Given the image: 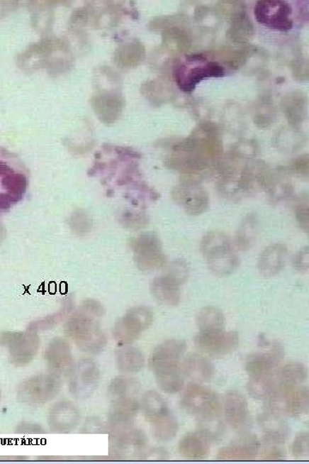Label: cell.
<instances>
[{
  "mask_svg": "<svg viewBox=\"0 0 309 464\" xmlns=\"http://www.w3.org/2000/svg\"><path fill=\"white\" fill-rule=\"evenodd\" d=\"M97 316L82 307L68 320L64 326V333L74 341L81 351L99 353L107 346V337L94 319Z\"/></svg>",
  "mask_w": 309,
  "mask_h": 464,
  "instance_id": "1",
  "label": "cell"
},
{
  "mask_svg": "<svg viewBox=\"0 0 309 464\" xmlns=\"http://www.w3.org/2000/svg\"><path fill=\"white\" fill-rule=\"evenodd\" d=\"M201 250L210 271L215 275H230L239 267V258L232 249L229 236L223 232L206 235L201 241Z\"/></svg>",
  "mask_w": 309,
  "mask_h": 464,
  "instance_id": "2",
  "label": "cell"
},
{
  "mask_svg": "<svg viewBox=\"0 0 309 464\" xmlns=\"http://www.w3.org/2000/svg\"><path fill=\"white\" fill-rule=\"evenodd\" d=\"M61 385L60 378L54 374H39L27 378L19 385L17 397L23 404L43 406L58 396Z\"/></svg>",
  "mask_w": 309,
  "mask_h": 464,
  "instance_id": "3",
  "label": "cell"
},
{
  "mask_svg": "<svg viewBox=\"0 0 309 464\" xmlns=\"http://www.w3.org/2000/svg\"><path fill=\"white\" fill-rule=\"evenodd\" d=\"M269 408L271 412L293 417L303 416L309 409V392L306 387L280 385L269 397Z\"/></svg>",
  "mask_w": 309,
  "mask_h": 464,
  "instance_id": "4",
  "label": "cell"
},
{
  "mask_svg": "<svg viewBox=\"0 0 309 464\" xmlns=\"http://www.w3.org/2000/svg\"><path fill=\"white\" fill-rule=\"evenodd\" d=\"M0 345L7 349L12 364L24 366L33 361L40 348V338L34 331L3 332Z\"/></svg>",
  "mask_w": 309,
  "mask_h": 464,
  "instance_id": "5",
  "label": "cell"
},
{
  "mask_svg": "<svg viewBox=\"0 0 309 464\" xmlns=\"http://www.w3.org/2000/svg\"><path fill=\"white\" fill-rule=\"evenodd\" d=\"M136 265L142 271L159 270L167 264L159 238L154 233H145L130 240Z\"/></svg>",
  "mask_w": 309,
  "mask_h": 464,
  "instance_id": "6",
  "label": "cell"
},
{
  "mask_svg": "<svg viewBox=\"0 0 309 464\" xmlns=\"http://www.w3.org/2000/svg\"><path fill=\"white\" fill-rule=\"evenodd\" d=\"M153 321V312L147 307H135L125 313L113 328V337L119 345H130L140 337Z\"/></svg>",
  "mask_w": 309,
  "mask_h": 464,
  "instance_id": "7",
  "label": "cell"
},
{
  "mask_svg": "<svg viewBox=\"0 0 309 464\" xmlns=\"http://www.w3.org/2000/svg\"><path fill=\"white\" fill-rule=\"evenodd\" d=\"M225 70L215 62H209L206 59L198 57L186 61V63L178 67L176 82L185 92L193 91L196 85L206 77H222Z\"/></svg>",
  "mask_w": 309,
  "mask_h": 464,
  "instance_id": "8",
  "label": "cell"
},
{
  "mask_svg": "<svg viewBox=\"0 0 309 464\" xmlns=\"http://www.w3.org/2000/svg\"><path fill=\"white\" fill-rule=\"evenodd\" d=\"M181 406L186 412L197 418L218 414L220 411V402L213 390L197 384L186 387L181 399Z\"/></svg>",
  "mask_w": 309,
  "mask_h": 464,
  "instance_id": "9",
  "label": "cell"
},
{
  "mask_svg": "<svg viewBox=\"0 0 309 464\" xmlns=\"http://www.w3.org/2000/svg\"><path fill=\"white\" fill-rule=\"evenodd\" d=\"M255 18L271 30L287 32L293 27L292 9L290 5L279 0H262L256 4Z\"/></svg>",
  "mask_w": 309,
  "mask_h": 464,
  "instance_id": "10",
  "label": "cell"
},
{
  "mask_svg": "<svg viewBox=\"0 0 309 464\" xmlns=\"http://www.w3.org/2000/svg\"><path fill=\"white\" fill-rule=\"evenodd\" d=\"M239 341L238 333L235 331H199L194 338L195 345L198 349L215 358L234 352Z\"/></svg>",
  "mask_w": 309,
  "mask_h": 464,
  "instance_id": "11",
  "label": "cell"
},
{
  "mask_svg": "<svg viewBox=\"0 0 309 464\" xmlns=\"http://www.w3.org/2000/svg\"><path fill=\"white\" fill-rule=\"evenodd\" d=\"M100 380L99 366L91 360H82L73 368L71 380V392L77 397L84 398L95 392Z\"/></svg>",
  "mask_w": 309,
  "mask_h": 464,
  "instance_id": "12",
  "label": "cell"
},
{
  "mask_svg": "<svg viewBox=\"0 0 309 464\" xmlns=\"http://www.w3.org/2000/svg\"><path fill=\"white\" fill-rule=\"evenodd\" d=\"M80 414L77 407L69 401L57 402L47 416L50 430L57 433H68L79 425Z\"/></svg>",
  "mask_w": 309,
  "mask_h": 464,
  "instance_id": "13",
  "label": "cell"
},
{
  "mask_svg": "<svg viewBox=\"0 0 309 464\" xmlns=\"http://www.w3.org/2000/svg\"><path fill=\"white\" fill-rule=\"evenodd\" d=\"M147 438L143 431L128 426V424L116 426L113 435L111 451L117 455H125L143 449Z\"/></svg>",
  "mask_w": 309,
  "mask_h": 464,
  "instance_id": "14",
  "label": "cell"
},
{
  "mask_svg": "<svg viewBox=\"0 0 309 464\" xmlns=\"http://www.w3.org/2000/svg\"><path fill=\"white\" fill-rule=\"evenodd\" d=\"M283 350L274 345L269 352L256 353L247 358L246 370L249 377L272 376L280 360L283 359Z\"/></svg>",
  "mask_w": 309,
  "mask_h": 464,
  "instance_id": "15",
  "label": "cell"
},
{
  "mask_svg": "<svg viewBox=\"0 0 309 464\" xmlns=\"http://www.w3.org/2000/svg\"><path fill=\"white\" fill-rule=\"evenodd\" d=\"M174 199L191 216L201 215L209 207L208 195L204 190L195 187H181L174 191Z\"/></svg>",
  "mask_w": 309,
  "mask_h": 464,
  "instance_id": "16",
  "label": "cell"
},
{
  "mask_svg": "<svg viewBox=\"0 0 309 464\" xmlns=\"http://www.w3.org/2000/svg\"><path fill=\"white\" fill-rule=\"evenodd\" d=\"M288 249L281 243L271 244L260 254L258 260V270L264 277H274L279 275L286 265Z\"/></svg>",
  "mask_w": 309,
  "mask_h": 464,
  "instance_id": "17",
  "label": "cell"
},
{
  "mask_svg": "<svg viewBox=\"0 0 309 464\" xmlns=\"http://www.w3.org/2000/svg\"><path fill=\"white\" fill-rule=\"evenodd\" d=\"M225 412L227 423L234 429H242L249 421V404L238 392H230L226 394Z\"/></svg>",
  "mask_w": 309,
  "mask_h": 464,
  "instance_id": "18",
  "label": "cell"
},
{
  "mask_svg": "<svg viewBox=\"0 0 309 464\" xmlns=\"http://www.w3.org/2000/svg\"><path fill=\"white\" fill-rule=\"evenodd\" d=\"M259 451V442L254 436H245L239 438L230 446L221 448L218 451L217 458L227 461H242L256 458Z\"/></svg>",
  "mask_w": 309,
  "mask_h": 464,
  "instance_id": "19",
  "label": "cell"
},
{
  "mask_svg": "<svg viewBox=\"0 0 309 464\" xmlns=\"http://www.w3.org/2000/svg\"><path fill=\"white\" fill-rule=\"evenodd\" d=\"M162 390L169 394H176L183 388L185 372L179 364L162 365L150 368Z\"/></svg>",
  "mask_w": 309,
  "mask_h": 464,
  "instance_id": "20",
  "label": "cell"
},
{
  "mask_svg": "<svg viewBox=\"0 0 309 464\" xmlns=\"http://www.w3.org/2000/svg\"><path fill=\"white\" fill-rule=\"evenodd\" d=\"M45 360L55 372H66L71 368L73 360L70 345L62 338H55L47 345Z\"/></svg>",
  "mask_w": 309,
  "mask_h": 464,
  "instance_id": "21",
  "label": "cell"
},
{
  "mask_svg": "<svg viewBox=\"0 0 309 464\" xmlns=\"http://www.w3.org/2000/svg\"><path fill=\"white\" fill-rule=\"evenodd\" d=\"M186 350L185 341L169 340L158 345L150 355L149 365L179 364Z\"/></svg>",
  "mask_w": 309,
  "mask_h": 464,
  "instance_id": "22",
  "label": "cell"
},
{
  "mask_svg": "<svg viewBox=\"0 0 309 464\" xmlns=\"http://www.w3.org/2000/svg\"><path fill=\"white\" fill-rule=\"evenodd\" d=\"M180 287V285L164 275L153 280L150 291L158 302L169 306H176L181 301Z\"/></svg>",
  "mask_w": 309,
  "mask_h": 464,
  "instance_id": "23",
  "label": "cell"
},
{
  "mask_svg": "<svg viewBox=\"0 0 309 464\" xmlns=\"http://www.w3.org/2000/svg\"><path fill=\"white\" fill-rule=\"evenodd\" d=\"M259 424L265 431V441L283 443L290 433L287 423L280 415L270 412L260 415Z\"/></svg>",
  "mask_w": 309,
  "mask_h": 464,
  "instance_id": "24",
  "label": "cell"
},
{
  "mask_svg": "<svg viewBox=\"0 0 309 464\" xmlns=\"http://www.w3.org/2000/svg\"><path fill=\"white\" fill-rule=\"evenodd\" d=\"M117 368L121 372L136 373L145 366V357L140 349L130 345H119L116 350Z\"/></svg>",
  "mask_w": 309,
  "mask_h": 464,
  "instance_id": "25",
  "label": "cell"
},
{
  "mask_svg": "<svg viewBox=\"0 0 309 464\" xmlns=\"http://www.w3.org/2000/svg\"><path fill=\"white\" fill-rule=\"evenodd\" d=\"M140 410V404L133 397L113 399L111 409V421L115 426L128 424Z\"/></svg>",
  "mask_w": 309,
  "mask_h": 464,
  "instance_id": "26",
  "label": "cell"
},
{
  "mask_svg": "<svg viewBox=\"0 0 309 464\" xmlns=\"http://www.w3.org/2000/svg\"><path fill=\"white\" fill-rule=\"evenodd\" d=\"M184 372L195 381L208 382L214 377L215 368L206 357L191 354L185 360Z\"/></svg>",
  "mask_w": 309,
  "mask_h": 464,
  "instance_id": "27",
  "label": "cell"
},
{
  "mask_svg": "<svg viewBox=\"0 0 309 464\" xmlns=\"http://www.w3.org/2000/svg\"><path fill=\"white\" fill-rule=\"evenodd\" d=\"M209 451V441L199 433L186 434L179 443V451L186 458H205Z\"/></svg>",
  "mask_w": 309,
  "mask_h": 464,
  "instance_id": "28",
  "label": "cell"
},
{
  "mask_svg": "<svg viewBox=\"0 0 309 464\" xmlns=\"http://www.w3.org/2000/svg\"><path fill=\"white\" fill-rule=\"evenodd\" d=\"M258 231V218L255 214H247L242 219L240 225L235 238V243L238 250L246 252L249 251L254 245Z\"/></svg>",
  "mask_w": 309,
  "mask_h": 464,
  "instance_id": "29",
  "label": "cell"
},
{
  "mask_svg": "<svg viewBox=\"0 0 309 464\" xmlns=\"http://www.w3.org/2000/svg\"><path fill=\"white\" fill-rule=\"evenodd\" d=\"M142 409L145 418L152 424L170 412L164 399L154 390H149L144 394Z\"/></svg>",
  "mask_w": 309,
  "mask_h": 464,
  "instance_id": "30",
  "label": "cell"
},
{
  "mask_svg": "<svg viewBox=\"0 0 309 464\" xmlns=\"http://www.w3.org/2000/svg\"><path fill=\"white\" fill-rule=\"evenodd\" d=\"M199 331H225V319L220 309L207 306L201 309L197 316Z\"/></svg>",
  "mask_w": 309,
  "mask_h": 464,
  "instance_id": "31",
  "label": "cell"
},
{
  "mask_svg": "<svg viewBox=\"0 0 309 464\" xmlns=\"http://www.w3.org/2000/svg\"><path fill=\"white\" fill-rule=\"evenodd\" d=\"M154 437L159 441H169L176 436L179 423L172 413L152 423Z\"/></svg>",
  "mask_w": 309,
  "mask_h": 464,
  "instance_id": "32",
  "label": "cell"
},
{
  "mask_svg": "<svg viewBox=\"0 0 309 464\" xmlns=\"http://www.w3.org/2000/svg\"><path fill=\"white\" fill-rule=\"evenodd\" d=\"M198 419V433L202 436L209 442L220 441L223 433V426L219 419V414Z\"/></svg>",
  "mask_w": 309,
  "mask_h": 464,
  "instance_id": "33",
  "label": "cell"
},
{
  "mask_svg": "<svg viewBox=\"0 0 309 464\" xmlns=\"http://www.w3.org/2000/svg\"><path fill=\"white\" fill-rule=\"evenodd\" d=\"M274 389V375L249 377L247 390L251 396L258 400L269 397Z\"/></svg>",
  "mask_w": 309,
  "mask_h": 464,
  "instance_id": "34",
  "label": "cell"
},
{
  "mask_svg": "<svg viewBox=\"0 0 309 464\" xmlns=\"http://www.w3.org/2000/svg\"><path fill=\"white\" fill-rule=\"evenodd\" d=\"M308 377V370L303 364L291 362L283 366L280 378L281 384L288 386H298Z\"/></svg>",
  "mask_w": 309,
  "mask_h": 464,
  "instance_id": "35",
  "label": "cell"
},
{
  "mask_svg": "<svg viewBox=\"0 0 309 464\" xmlns=\"http://www.w3.org/2000/svg\"><path fill=\"white\" fill-rule=\"evenodd\" d=\"M2 184L10 195L12 203H16L22 199L26 193L28 182L26 176L22 174L7 175L2 180Z\"/></svg>",
  "mask_w": 309,
  "mask_h": 464,
  "instance_id": "36",
  "label": "cell"
},
{
  "mask_svg": "<svg viewBox=\"0 0 309 464\" xmlns=\"http://www.w3.org/2000/svg\"><path fill=\"white\" fill-rule=\"evenodd\" d=\"M137 382L125 377L113 378L108 387V393L113 399L121 397H132L138 389Z\"/></svg>",
  "mask_w": 309,
  "mask_h": 464,
  "instance_id": "37",
  "label": "cell"
},
{
  "mask_svg": "<svg viewBox=\"0 0 309 464\" xmlns=\"http://www.w3.org/2000/svg\"><path fill=\"white\" fill-rule=\"evenodd\" d=\"M164 275L169 277V278L181 286L189 279V270L188 264L183 260H174V262L168 266Z\"/></svg>",
  "mask_w": 309,
  "mask_h": 464,
  "instance_id": "38",
  "label": "cell"
},
{
  "mask_svg": "<svg viewBox=\"0 0 309 464\" xmlns=\"http://www.w3.org/2000/svg\"><path fill=\"white\" fill-rule=\"evenodd\" d=\"M292 453L296 458H307L309 453V435L302 433L296 438L292 445Z\"/></svg>",
  "mask_w": 309,
  "mask_h": 464,
  "instance_id": "39",
  "label": "cell"
},
{
  "mask_svg": "<svg viewBox=\"0 0 309 464\" xmlns=\"http://www.w3.org/2000/svg\"><path fill=\"white\" fill-rule=\"evenodd\" d=\"M122 225L131 229H140L145 226L148 219L144 214L125 213L121 217Z\"/></svg>",
  "mask_w": 309,
  "mask_h": 464,
  "instance_id": "40",
  "label": "cell"
},
{
  "mask_svg": "<svg viewBox=\"0 0 309 464\" xmlns=\"http://www.w3.org/2000/svg\"><path fill=\"white\" fill-rule=\"evenodd\" d=\"M295 216L298 225L305 231L308 232L309 229V211L308 202H299L295 206Z\"/></svg>",
  "mask_w": 309,
  "mask_h": 464,
  "instance_id": "41",
  "label": "cell"
},
{
  "mask_svg": "<svg viewBox=\"0 0 309 464\" xmlns=\"http://www.w3.org/2000/svg\"><path fill=\"white\" fill-rule=\"evenodd\" d=\"M266 449L264 450L262 458L264 460H279L284 458L283 443L267 442Z\"/></svg>",
  "mask_w": 309,
  "mask_h": 464,
  "instance_id": "42",
  "label": "cell"
},
{
  "mask_svg": "<svg viewBox=\"0 0 309 464\" xmlns=\"http://www.w3.org/2000/svg\"><path fill=\"white\" fill-rule=\"evenodd\" d=\"M293 266L300 272H307L308 270L309 250L308 246L303 248L295 255L294 260H293Z\"/></svg>",
  "mask_w": 309,
  "mask_h": 464,
  "instance_id": "43",
  "label": "cell"
},
{
  "mask_svg": "<svg viewBox=\"0 0 309 464\" xmlns=\"http://www.w3.org/2000/svg\"><path fill=\"white\" fill-rule=\"evenodd\" d=\"M18 433H43L45 430L43 426L35 423L23 422L18 426Z\"/></svg>",
  "mask_w": 309,
  "mask_h": 464,
  "instance_id": "44",
  "label": "cell"
},
{
  "mask_svg": "<svg viewBox=\"0 0 309 464\" xmlns=\"http://www.w3.org/2000/svg\"><path fill=\"white\" fill-rule=\"evenodd\" d=\"M12 201L10 195L8 194H0V210L10 209Z\"/></svg>",
  "mask_w": 309,
  "mask_h": 464,
  "instance_id": "45",
  "label": "cell"
},
{
  "mask_svg": "<svg viewBox=\"0 0 309 464\" xmlns=\"http://www.w3.org/2000/svg\"><path fill=\"white\" fill-rule=\"evenodd\" d=\"M12 173H13V170L6 162H0V176H7Z\"/></svg>",
  "mask_w": 309,
  "mask_h": 464,
  "instance_id": "46",
  "label": "cell"
},
{
  "mask_svg": "<svg viewBox=\"0 0 309 464\" xmlns=\"http://www.w3.org/2000/svg\"><path fill=\"white\" fill-rule=\"evenodd\" d=\"M0 399H1V392H0Z\"/></svg>",
  "mask_w": 309,
  "mask_h": 464,
  "instance_id": "47",
  "label": "cell"
}]
</instances>
